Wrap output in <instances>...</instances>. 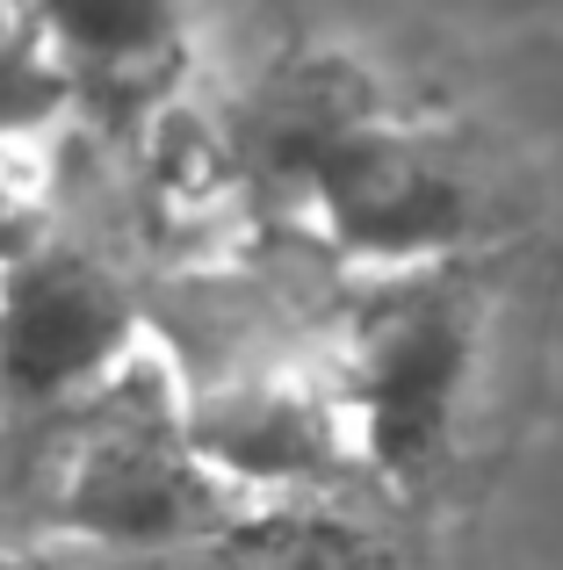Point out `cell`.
I'll return each mask as SVG.
<instances>
[{"label": "cell", "mask_w": 563, "mask_h": 570, "mask_svg": "<svg viewBox=\"0 0 563 570\" xmlns=\"http://www.w3.org/2000/svg\"><path fill=\"white\" fill-rule=\"evenodd\" d=\"M260 124L275 138V167L318 203L325 232L368 261L419 267L470 224L463 174L383 109L339 95V80L275 95Z\"/></svg>", "instance_id": "1"}, {"label": "cell", "mask_w": 563, "mask_h": 570, "mask_svg": "<svg viewBox=\"0 0 563 570\" xmlns=\"http://www.w3.org/2000/svg\"><path fill=\"white\" fill-rule=\"evenodd\" d=\"M130 354V296L87 253L43 246L0 275V390L58 404L109 383Z\"/></svg>", "instance_id": "3"}, {"label": "cell", "mask_w": 563, "mask_h": 570, "mask_svg": "<svg viewBox=\"0 0 563 570\" xmlns=\"http://www.w3.org/2000/svg\"><path fill=\"white\" fill-rule=\"evenodd\" d=\"M58 72H152L181 51V0H8Z\"/></svg>", "instance_id": "5"}, {"label": "cell", "mask_w": 563, "mask_h": 570, "mask_svg": "<svg viewBox=\"0 0 563 570\" xmlns=\"http://www.w3.org/2000/svg\"><path fill=\"white\" fill-rule=\"evenodd\" d=\"M246 570H397V557L362 528H333V520H296L260 542Z\"/></svg>", "instance_id": "6"}, {"label": "cell", "mask_w": 563, "mask_h": 570, "mask_svg": "<svg viewBox=\"0 0 563 570\" xmlns=\"http://www.w3.org/2000/svg\"><path fill=\"white\" fill-rule=\"evenodd\" d=\"M470 347H477V318H470L463 289L405 267V282L347 340L339 412L354 419L368 462H383L391 476H419L448 448Z\"/></svg>", "instance_id": "2"}, {"label": "cell", "mask_w": 563, "mask_h": 570, "mask_svg": "<svg viewBox=\"0 0 563 570\" xmlns=\"http://www.w3.org/2000/svg\"><path fill=\"white\" fill-rule=\"evenodd\" d=\"M203 470L210 462L167 455L159 441H109L72 484V520L101 542L167 549L203 528Z\"/></svg>", "instance_id": "4"}, {"label": "cell", "mask_w": 563, "mask_h": 570, "mask_svg": "<svg viewBox=\"0 0 563 570\" xmlns=\"http://www.w3.org/2000/svg\"><path fill=\"white\" fill-rule=\"evenodd\" d=\"M8 43H22V22H14V8L0 0V51H8Z\"/></svg>", "instance_id": "7"}]
</instances>
